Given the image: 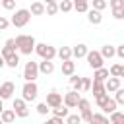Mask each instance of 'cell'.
Wrapping results in <instances>:
<instances>
[{"instance_id": "obj_1", "label": "cell", "mask_w": 124, "mask_h": 124, "mask_svg": "<svg viewBox=\"0 0 124 124\" xmlns=\"http://www.w3.org/2000/svg\"><path fill=\"white\" fill-rule=\"evenodd\" d=\"M16 48H19L21 54H31L35 48V39L31 35H17L16 37Z\"/></svg>"}, {"instance_id": "obj_2", "label": "cell", "mask_w": 124, "mask_h": 124, "mask_svg": "<svg viewBox=\"0 0 124 124\" xmlns=\"http://www.w3.org/2000/svg\"><path fill=\"white\" fill-rule=\"evenodd\" d=\"M29 19H31V12L25 10V8H21V10H16V14L12 16L10 23L16 25V27H25L29 23Z\"/></svg>"}, {"instance_id": "obj_3", "label": "cell", "mask_w": 124, "mask_h": 124, "mask_svg": "<svg viewBox=\"0 0 124 124\" xmlns=\"http://www.w3.org/2000/svg\"><path fill=\"white\" fill-rule=\"evenodd\" d=\"M41 58H46V60H52L56 56V48L46 45V43H35V48H33Z\"/></svg>"}, {"instance_id": "obj_4", "label": "cell", "mask_w": 124, "mask_h": 124, "mask_svg": "<svg viewBox=\"0 0 124 124\" xmlns=\"http://www.w3.org/2000/svg\"><path fill=\"white\" fill-rule=\"evenodd\" d=\"M37 93H39V87H37L35 81H25V85L21 87V95H23L21 99H25V103L27 101H35Z\"/></svg>"}, {"instance_id": "obj_5", "label": "cell", "mask_w": 124, "mask_h": 124, "mask_svg": "<svg viewBox=\"0 0 124 124\" xmlns=\"http://www.w3.org/2000/svg\"><path fill=\"white\" fill-rule=\"evenodd\" d=\"M37 76H39V66H37V62H31L29 60L25 64V68H23V79L25 81H35Z\"/></svg>"}, {"instance_id": "obj_6", "label": "cell", "mask_w": 124, "mask_h": 124, "mask_svg": "<svg viewBox=\"0 0 124 124\" xmlns=\"http://www.w3.org/2000/svg\"><path fill=\"white\" fill-rule=\"evenodd\" d=\"M85 58H87V64L95 70V68H101L103 66V56H101V52H97V50H87V54H85Z\"/></svg>"}, {"instance_id": "obj_7", "label": "cell", "mask_w": 124, "mask_h": 124, "mask_svg": "<svg viewBox=\"0 0 124 124\" xmlns=\"http://www.w3.org/2000/svg\"><path fill=\"white\" fill-rule=\"evenodd\" d=\"M14 112L19 118H27L29 116V108L25 105V99H14Z\"/></svg>"}, {"instance_id": "obj_8", "label": "cell", "mask_w": 124, "mask_h": 124, "mask_svg": "<svg viewBox=\"0 0 124 124\" xmlns=\"http://www.w3.org/2000/svg\"><path fill=\"white\" fill-rule=\"evenodd\" d=\"M14 91H16V85H14V81H4V83L0 85V99H2V101L10 99V97L14 95Z\"/></svg>"}, {"instance_id": "obj_9", "label": "cell", "mask_w": 124, "mask_h": 124, "mask_svg": "<svg viewBox=\"0 0 124 124\" xmlns=\"http://www.w3.org/2000/svg\"><path fill=\"white\" fill-rule=\"evenodd\" d=\"M62 101H64V105H66L68 108H74V107L78 105V101H79V93H78L76 89H74V91H68Z\"/></svg>"}, {"instance_id": "obj_10", "label": "cell", "mask_w": 124, "mask_h": 124, "mask_svg": "<svg viewBox=\"0 0 124 124\" xmlns=\"http://www.w3.org/2000/svg\"><path fill=\"white\" fill-rule=\"evenodd\" d=\"M105 89H107V93H112L114 89H118L120 87V78H116V76H108L105 81Z\"/></svg>"}, {"instance_id": "obj_11", "label": "cell", "mask_w": 124, "mask_h": 124, "mask_svg": "<svg viewBox=\"0 0 124 124\" xmlns=\"http://www.w3.org/2000/svg\"><path fill=\"white\" fill-rule=\"evenodd\" d=\"M46 105L52 108V107H58V105H62V95L60 93H56V91H50L48 95H46Z\"/></svg>"}, {"instance_id": "obj_12", "label": "cell", "mask_w": 124, "mask_h": 124, "mask_svg": "<svg viewBox=\"0 0 124 124\" xmlns=\"http://www.w3.org/2000/svg\"><path fill=\"white\" fill-rule=\"evenodd\" d=\"M87 19H89V23H93V25H99L101 21H103V16H101V12L99 10H87Z\"/></svg>"}, {"instance_id": "obj_13", "label": "cell", "mask_w": 124, "mask_h": 124, "mask_svg": "<svg viewBox=\"0 0 124 124\" xmlns=\"http://www.w3.org/2000/svg\"><path fill=\"white\" fill-rule=\"evenodd\" d=\"M37 66H39V72H41V74H45V76L54 72V64H52V60L43 58V62H41V64H37Z\"/></svg>"}, {"instance_id": "obj_14", "label": "cell", "mask_w": 124, "mask_h": 124, "mask_svg": "<svg viewBox=\"0 0 124 124\" xmlns=\"http://www.w3.org/2000/svg\"><path fill=\"white\" fill-rule=\"evenodd\" d=\"M12 52H16V39H8L6 41V45H4V48H2V56L6 58V56H10Z\"/></svg>"}, {"instance_id": "obj_15", "label": "cell", "mask_w": 124, "mask_h": 124, "mask_svg": "<svg viewBox=\"0 0 124 124\" xmlns=\"http://www.w3.org/2000/svg\"><path fill=\"white\" fill-rule=\"evenodd\" d=\"M85 54H87V46L83 43H79V45H76L72 48V56H76V58H83Z\"/></svg>"}, {"instance_id": "obj_16", "label": "cell", "mask_w": 124, "mask_h": 124, "mask_svg": "<svg viewBox=\"0 0 124 124\" xmlns=\"http://www.w3.org/2000/svg\"><path fill=\"white\" fill-rule=\"evenodd\" d=\"M74 70H76V64L72 62V58H68V60H62V74H64V76H70V74H74Z\"/></svg>"}, {"instance_id": "obj_17", "label": "cell", "mask_w": 124, "mask_h": 124, "mask_svg": "<svg viewBox=\"0 0 124 124\" xmlns=\"http://www.w3.org/2000/svg\"><path fill=\"white\" fill-rule=\"evenodd\" d=\"M89 89H93V95H101V93H105V91H107V89H105V83H103L101 79H93Z\"/></svg>"}, {"instance_id": "obj_18", "label": "cell", "mask_w": 124, "mask_h": 124, "mask_svg": "<svg viewBox=\"0 0 124 124\" xmlns=\"http://www.w3.org/2000/svg\"><path fill=\"white\" fill-rule=\"evenodd\" d=\"M14 120H16V112H14V110H4V108H2V112H0V122L10 124V122H14Z\"/></svg>"}, {"instance_id": "obj_19", "label": "cell", "mask_w": 124, "mask_h": 124, "mask_svg": "<svg viewBox=\"0 0 124 124\" xmlns=\"http://www.w3.org/2000/svg\"><path fill=\"white\" fill-rule=\"evenodd\" d=\"M29 12H31V16H43L45 14V4L43 2H33Z\"/></svg>"}, {"instance_id": "obj_20", "label": "cell", "mask_w": 124, "mask_h": 124, "mask_svg": "<svg viewBox=\"0 0 124 124\" xmlns=\"http://www.w3.org/2000/svg\"><path fill=\"white\" fill-rule=\"evenodd\" d=\"M108 76H110V74H108V70L101 66V68H95V74H93V79H101V81H105V79H107Z\"/></svg>"}, {"instance_id": "obj_21", "label": "cell", "mask_w": 124, "mask_h": 124, "mask_svg": "<svg viewBox=\"0 0 124 124\" xmlns=\"http://www.w3.org/2000/svg\"><path fill=\"white\" fill-rule=\"evenodd\" d=\"M56 56L60 60H68V58H72V48L70 46H62L60 50H56Z\"/></svg>"}, {"instance_id": "obj_22", "label": "cell", "mask_w": 124, "mask_h": 124, "mask_svg": "<svg viewBox=\"0 0 124 124\" xmlns=\"http://www.w3.org/2000/svg\"><path fill=\"white\" fill-rule=\"evenodd\" d=\"M4 60H6V66H10V68H17V64H19V56L16 52H12L10 56H6Z\"/></svg>"}, {"instance_id": "obj_23", "label": "cell", "mask_w": 124, "mask_h": 124, "mask_svg": "<svg viewBox=\"0 0 124 124\" xmlns=\"http://www.w3.org/2000/svg\"><path fill=\"white\" fill-rule=\"evenodd\" d=\"M72 8H76L78 12H87L89 10V4H87V0H74L72 2Z\"/></svg>"}, {"instance_id": "obj_24", "label": "cell", "mask_w": 124, "mask_h": 124, "mask_svg": "<svg viewBox=\"0 0 124 124\" xmlns=\"http://www.w3.org/2000/svg\"><path fill=\"white\" fill-rule=\"evenodd\" d=\"M108 74H110V76H116V78H122V76H124V66H122V64H114V66H110Z\"/></svg>"}, {"instance_id": "obj_25", "label": "cell", "mask_w": 124, "mask_h": 124, "mask_svg": "<svg viewBox=\"0 0 124 124\" xmlns=\"http://www.w3.org/2000/svg\"><path fill=\"white\" fill-rule=\"evenodd\" d=\"M52 112H54V116H60V118H66L68 116V107L64 105H58V107H52Z\"/></svg>"}, {"instance_id": "obj_26", "label": "cell", "mask_w": 124, "mask_h": 124, "mask_svg": "<svg viewBox=\"0 0 124 124\" xmlns=\"http://www.w3.org/2000/svg\"><path fill=\"white\" fill-rule=\"evenodd\" d=\"M101 56H103V58H112V56H114V46L105 45V46L101 48Z\"/></svg>"}, {"instance_id": "obj_27", "label": "cell", "mask_w": 124, "mask_h": 124, "mask_svg": "<svg viewBox=\"0 0 124 124\" xmlns=\"http://www.w3.org/2000/svg\"><path fill=\"white\" fill-rule=\"evenodd\" d=\"M45 12H46V16H54V14L58 12V4H56V2H46Z\"/></svg>"}, {"instance_id": "obj_28", "label": "cell", "mask_w": 124, "mask_h": 124, "mask_svg": "<svg viewBox=\"0 0 124 124\" xmlns=\"http://www.w3.org/2000/svg\"><path fill=\"white\" fill-rule=\"evenodd\" d=\"M112 93H114V101H116V105H124V89L118 87V89H114Z\"/></svg>"}, {"instance_id": "obj_29", "label": "cell", "mask_w": 124, "mask_h": 124, "mask_svg": "<svg viewBox=\"0 0 124 124\" xmlns=\"http://www.w3.org/2000/svg\"><path fill=\"white\" fill-rule=\"evenodd\" d=\"M70 83H72V87H74L76 91L81 89V78H78V76H74V74H70Z\"/></svg>"}, {"instance_id": "obj_30", "label": "cell", "mask_w": 124, "mask_h": 124, "mask_svg": "<svg viewBox=\"0 0 124 124\" xmlns=\"http://www.w3.org/2000/svg\"><path fill=\"white\" fill-rule=\"evenodd\" d=\"M114 108H116V101L108 97V99H107V103L103 105V110H105V112H112Z\"/></svg>"}, {"instance_id": "obj_31", "label": "cell", "mask_w": 124, "mask_h": 124, "mask_svg": "<svg viewBox=\"0 0 124 124\" xmlns=\"http://www.w3.org/2000/svg\"><path fill=\"white\" fill-rule=\"evenodd\" d=\"M108 114H110V118H108L110 122H122V120H124V114H122V112H118L116 108H114L112 112H108Z\"/></svg>"}, {"instance_id": "obj_32", "label": "cell", "mask_w": 124, "mask_h": 124, "mask_svg": "<svg viewBox=\"0 0 124 124\" xmlns=\"http://www.w3.org/2000/svg\"><path fill=\"white\" fill-rule=\"evenodd\" d=\"M58 10H60V12H70V10H72V0H62V2L58 4Z\"/></svg>"}, {"instance_id": "obj_33", "label": "cell", "mask_w": 124, "mask_h": 124, "mask_svg": "<svg viewBox=\"0 0 124 124\" xmlns=\"http://www.w3.org/2000/svg\"><path fill=\"white\" fill-rule=\"evenodd\" d=\"M95 99H97V105L103 108V105L107 103V99H108V93L105 91V93H101V95H95Z\"/></svg>"}, {"instance_id": "obj_34", "label": "cell", "mask_w": 124, "mask_h": 124, "mask_svg": "<svg viewBox=\"0 0 124 124\" xmlns=\"http://www.w3.org/2000/svg\"><path fill=\"white\" fill-rule=\"evenodd\" d=\"M0 6L4 10H14L16 8V0H0Z\"/></svg>"}, {"instance_id": "obj_35", "label": "cell", "mask_w": 124, "mask_h": 124, "mask_svg": "<svg viewBox=\"0 0 124 124\" xmlns=\"http://www.w3.org/2000/svg\"><path fill=\"white\" fill-rule=\"evenodd\" d=\"M66 122L68 124H79L81 122V116L79 114H70V116H66Z\"/></svg>"}, {"instance_id": "obj_36", "label": "cell", "mask_w": 124, "mask_h": 124, "mask_svg": "<svg viewBox=\"0 0 124 124\" xmlns=\"http://www.w3.org/2000/svg\"><path fill=\"white\" fill-rule=\"evenodd\" d=\"M91 2H93V8L99 10V12H103V10L107 8V2H105V0H91Z\"/></svg>"}, {"instance_id": "obj_37", "label": "cell", "mask_w": 124, "mask_h": 124, "mask_svg": "<svg viewBox=\"0 0 124 124\" xmlns=\"http://www.w3.org/2000/svg\"><path fill=\"white\" fill-rule=\"evenodd\" d=\"M112 16L116 19H124V8H112Z\"/></svg>"}, {"instance_id": "obj_38", "label": "cell", "mask_w": 124, "mask_h": 124, "mask_svg": "<svg viewBox=\"0 0 124 124\" xmlns=\"http://www.w3.org/2000/svg\"><path fill=\"white\" fill-rule=\"evenodd\" d=\"M89 87H91V79L89 78H81V89L79 91H89Z\"/></svg>"}, {"instance_id": "obj_39", "label": "cell", "mask_w": 124, "mask_h": 124, "mask_svg": "<svg viewBox=\"0 0 124 124\" xmlns=\"http://www.w3.org/2000/svg\"><path fill=\"white\" fill-rule=\"evenodd\" d=\"M76 107H78L79 110H85V108H89V101H87V99H81V97H79V101H78V105H76Z\"/></svg>"}, {"instance_id": "obj_40", "label": "cell", "mask_w": 124, "mask_h": 124, "mask_svg": "<svg viewBox=\"0 0 124 124\" xmlns=\"http://www.w3.org/2000/svg\"><path fill=\"white\" fill-rule=\"evenodd\" d=\"M91 122H108V116H103V114H91Z\"/></svg>"}, {"instance_id": "obj_41", "label": "cell", "mask_w": 124, "mask_h": 124, "mask_svg": "<svg viewBox=\"0 0 124 124\" xmlns=\"http://www.w3.org/2000/svg\"><path fill=\"white\" fill-rule=\"evenodd\" d=\"M37 112H39V114H46V112H48V105H46V103H39V105H37Z\"/></svg>"}, {"instance_id": "obj_42", "label": "cell", "mask_w": 124, "mask_h": 124, "mask_svg": "<svg viewBox=\"0 0 124 124\" xmlns=\"http://www.w3.org/2000/svg\"><path fill=\"white\" fill-rule=\"evenodd\" d=\"M91 108H85V110H81V120H85V122H91Z\"/></svg>"}, {"instance_id": "obj_43", "label": "cell", "mask_w": 124, "mask_h": 124, "mask_svg": "<svg viewBox=\"0 0 124 124\" xmlns=\"http://www.w3.org/2000/svg\"><path fill=\"white\" fill-rule=\"evenodd\" d=\"M8 25H10V19H8V17H4V16H0V31L8 29Z\"/></svg>"}, {"instance_id": "obj_44", "label": "cell", "mask_w": 124, "mask_h": 124, "mask_svg": "<svg viewBox=\"0 0 124 124\" xmlns=\"http://www.w3.org/2000/svg\"><path fill=\"white\" fill-rule=\"evenodd\" d=\"M114 54H116L118 58H124V45H122V46H116V48H114Z\"/></svg>"}, {"instance_id": "obj_45", "label": "cell", "mask_w": 124, "mask_h": 124, "mask_svg": "<svg viewBox=\"0 0 124 124\" xmlns=\"http://www.w3.org/2000/svg\"><path fill=\"white\" fill-rule=\"evenodd\" d=\"M112 8H124V0H110Z\"/></svg>"}, {"instance_id": "obj_46", "label": "cell", "mask_w": 124, "mask_h": 124, "mask_svg": "<svg viewBox=\"0 0 124 124\" xmlns=\"http://www.w3.org/2000/svg\"><path fill=\"white\" fill-rule=\"evenodd\" d=\"M4 66H6V60H4V56L0 54V68H4Z\"/></svg>"}, {"instance_id": "obj_47", "label": "cell", "mask_w": 124, "mask_h": 124, "mask_svg": "<svg viewBox=\"0 0 124 124\" xmlns=\"http://www.w3.org/2000/svg\"><path fill=\"white\" fill-rule=\"evenodd\" d=\"M2 108H4V107H2V99H0V112H2Z\"/></svg>"}, {"instance_id": "obj_48", "label": "cell", "mask_w": 124, "mask_h": 124, "mask_svg": "<svg viewBox=\"0 0 124 124\" xmlns=\"http://www.w3.org/2000/svg\"><path fill=\"white\" fill-rule=\"evenodd\" d=\"M46 2H56V0H46Z\"/></svg>"}, {"instance_id": "obj_49", "label": "cell", "mask_w": 124, "mask_h": 124, "mask_svg": "<svg viewBox=\"0 0 124 124\" xmlns=\"http://www.w3.org/2000/svg\"><path fill=\"white\" fill-rule=\"evenodd\" d=\"M87 2H89V0H87Z\"/></svg>"}]
</instances>
